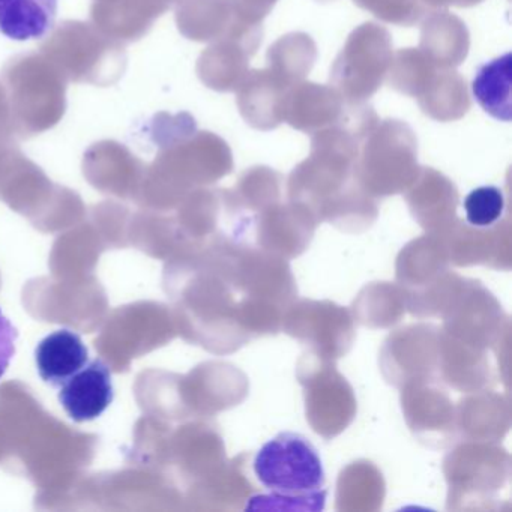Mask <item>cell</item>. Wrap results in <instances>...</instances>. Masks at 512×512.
<instances>
[{
    "instance_id": "1",
    "label": "cell",
    "mask_w": 512,
    "mask_h": 512,
    "mask_svg": "<svg viewBox=\"0 0 512 512\" xmlns=\"http://www.w3.org/2000/svg\"><path fill=\"white\" fill-rule=\"evenodd\" d=\"M254 473L272 496L253 497L248 508L320 511L326 500L322 458L307 437L281 433L257 451Z\"/></svg>"
},
{
    "instance_id": "6",
    "label": "cell",
    "mask_w": 512,
    "mask_h": 512,
    "mask_svg": "<svg viewBox=\"0 0 512 512\" xmlns=\"http://www.w3.org/2000/svg\"><path fill=\"white\" fill-rule=\"evenodd\" d=\"M58 0H0V34L14 41L41 40L55 28Z\"/></svg>"
},
{
    "instance_id": "8",
    "label": "cell",
    "mask_w": 512,
    "mask_h": 512,
    "mask_svg": "<svg viewBox=\"0 0 512 512\" xmlns=\"http://www.w3.org/2000/svg\"><path fill=\"white\" fill-rule=\"evenodd\" d=\"M505 209V197L497 187L473 190L464 200L467 223L473 227H490L500 220Z\"/></svg>"
},
{
    "instance_id": "2",
    "label": "cell",
    "mask_w": 512,
    "mask_h": 512,
    "mask_svg": "<svg viewBox=\"0 0 512 512\" xmlns=\"http://www.w3.org/2000/svg\"><path fill=\"white\" fill-rule=\"evenodd\" d=\"M14 131L37 134L58 124L65 110V76L43 56L14 59L4 71Z\"/></svg>"
},
{
    "instance_id": "9",
    "label": "cell",
    "mask_w": 512,
    "mask_h": 512,
    "mask_svg": "<svg viewBox=\"0 0 512 512\" xmlns=\"http://www.w3.org/2000/svg\"><path fill=\"white\" fill-rule=\"evenodd\" d=\"M365 10L373 11L377 17L398 25H410L421 17L418 0H356Z\"/></svg>"
},
{
    "instance_id": "7",
    "label": "cell",
    "mask_w": 512,
    "mask_h": 512,
    "mask_svg": "<svg viewBox=\"0 0 512 512\" xmlns=\"http://www.w3.org/2000/svg\"><path fill=\"white\" fill-rule=\"evenodd\" d=\"M509 89H511V55H505L485 65L473 82V94L482 109L502 121L511 119Z\"/></svg>"
},
{
    "instance_id": "10",
    "label": "cell",
    "mask_w": 512,
    "mask_h": 512,
    "mask_svg": "<svg viewBox=\"0 0 512 512\" xmlns=\"http://www.w3.org/2000/svg\"><path fill=\"white\" fill-rule=\"evenodd\" d=\"M17 329L0 311V379L7 373L16 353Z\"/></svg>"
},
{
    "instance_id": "5",
    "label": "cell",
    "mask_w": 512,
    "mask_h": 512,
    "mask_svg": "<svg viewBox=\"0 0 512 512\" xmlns=\"http://www.w3.org/2000/svg\"><path fill=\"white\" fill-rule=\"evenodd\" d=\"M88 347L79 334L59 329L47 335L35 350V362L41 379L52 386H62L88 364Z\"/></svg>"
},
{
    "instance_id": "3",
    "label": "cell",
    "mask_w": 512,
    "mask_h": 512,
    "mask_svg": "<svg viewBox=\"0 0 512 512\" xmlns=\"http://www.w3.org/2000/svg\"><path fill=\"white\" fill-rule=\"evenodd\" d=\"M391 62L388 32L368 23L353 32L346 49L335 62L331 80L349 100H364L382 85Z\"/></svg>"
},
{
    "instance_id": "4",
    "label": "cell",
    "mask_w": 512,
    "mask_h": 512,
    "mask_svg": "<svg viewBox=\"0 0 512 512\" xmlns=\"http://www.w3.org/2000/svg\"><path fill=\"white\" fill-rule=\"evenodd\" d=\"M59 401L76 422L92 421L113 401L112 373L100 359L86 364L62 385Z\"/></svg>"
}]
</instances>
